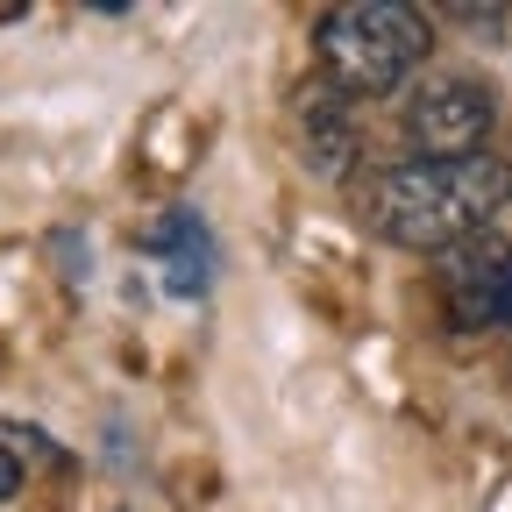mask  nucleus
<instances>
[{
	"instance_id": "obj_8",
	"label": "nucleus",
	"mask_w": 512,
	"mask_h": 512,
	"mask_svg": "<svg viewBox=\"0 0 512 512\" xmlns=\"http://www.w3.org/2000/svg\"><path fill=\"white\" fill-rule=\"evenodd\" d=\"M15 491H22V456H15L8 441H0V505H8Z\"/></svg>"
},
{
	"instance_id": "obj_7",
	"label": "nucleus",
	"mask_w": 512,
	"mask_h": 512,
	"mask_svg": "<svg viewBox=\"0 0 512 512\" xmlns=\"http://www.w3.org/2000/svg\"><path fill=\"white\" fill-rule=\"evenodd\" d=\"M456 22L477 29V36H498V29H505V8H456Z\"/></svg>"
},
{
	"instance_id": "obj_4",
	"label": "nucleus",
	"mask_w": 512,
	"mask_h": 512,
	"mask_svg": "<svg viewBox=\"0 0 512 512\" xmlns=\"http://www.w3.org/2000/svg\"><path fill=\"white\" fill-rule=\"evenodd\" d=\"M292 143H299V157H306L313 178H328V185H356L363 178L356 100H342L328 79H299L292 86Z\"/></svg>"
},
{
	"instance_id": "obj_1",
	"label": "nucleus",
	"mask_w": 512,
	"mask_h": 512,
	"mask_svg": "<svg viewBox=\"0 0 512 512\" xmlns=\"http://www.w3.org/2000/svg\"><path fill=\"white\" fill-rule=\"evenodd\" d=\"M356 221L413 256H448L470 235H491V221L512 207V164L477 150V157H406V164H377L349 185Z\"/></svg>"
},
{
	"instance_id": "obj_9",
	"label": "nucleus",
	"mask_w": 512,
	"mask_h": 512,
	"mask_svg": "<svg viewBox=\"0 0 512 512\" xmlns=\"http://www.w3.org/2000/svg\"><path fill=\"white\" fill-rule=\"evenodd\" d=\"M498 328H512V271H505V285H498Z\"/></svg>"
},
{
	"instance_id": "obj_6",
	"label": "nucleus",
	"mask_w": 512,
	"mask_h": 512,
	"mask_svg": "<svg viewBox=\"0 0 512 512\" xmlns=\"http://www.w3.org/2000/svg\"><path fill=\"white\" fill-rule=\"evenodd\" d=\"M150 264H157V285H164L171 299H200V292L214 285V235H207V221L192 214V207L157 214V228H150Z\"/></svg>"
},
{
	"instance_id": "obj_5",
	"label": "nucleus",
	"mask_w": 512,
	"mask_h": 512,
	"mask_svg": "<svg viewBox=\"0 0 512 512\" xmlns=\"http://www.w3.org/2000/svg\"><path fill=\"white\" fill-rule=\"evenodd\" d=\"M512 271V242L498 235H470L441 256V299H448V320H456L463 335L477 328H498V285Z\"/></svg>"
},
{
	"instance_id": "obj_3",
	"label": "nucleus",
	"mask_w": 512,
	"mask_h": 512,
	"mask_svg": "<svg viewBox=\"0 0 512 512\" xmlns=\"http://www.w3.org/2000/svg\"><path fill=\"white\" fill-rule=\"evenodd\" d=\"M491 121H498V100H491V86L470 79V72H434V79H420V86L406 93V107H399L406 143H413V157H427V164L477 157V150L491 143Z\"/></svg>"
},
{
	"instance_id": "obj_2",
	"label": "nucleus",
	"mask_w": 512,
	"mask_h": 512,
	"mask_svg": "<svg viewBox=\"0 0 512 512\" xmlns=\"http://www.w3.org/2000/svg\"><path fill=\"white\" fill-rule=\"evenodd\" d=\"M434 50V29L420 8H399V0H349V8H328L313 22V57L320 79H328L342 100H384L399 93Z\"/></svg>"
}]
</instances>
